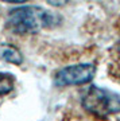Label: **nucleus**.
<instances>
[{"instance_id":"7ed1b4c3","label":"nucleus","mask_w":120,"mask_h":121,"mask_svg":"<svg viewBox=\"0 0 120 121\" xmlns=\"http://www.w3.org/2000/svg\"><path fill=\"white\" fill-rule=\"evenodd\" d=\"M94 74H96V67L92 63L70 65L57 71L54 75V83L57 86L85 85L93 79Z\"/></svg>"},{"instance_id":"f257e3e1","label":"nucleus","mask_w":120,"mask_h":121,"mask_svg":"<svg viewBox=\"0 0 120 121\" xmlns=\"http://www.w3.org/2000/svg\"><path fill=\"white\" fill-rule=\"evenodd\" d=\"M5 23L14 34H35L51 27L55 23V16L38 5H20L9 11Z\"/></svg>"},{"instance_id":"20e7f679","label":"nucleus","mask_w":120,"mask_h":121,"mask_svg":"<svg viewBox=\"0 0 120 121\" xmlns=\"http://www.w3.org/2000/svg\"><path fill=\"white\" fill-rule=\"evenodd\" d=\"M0 58L4 59L5 62L14 63V65H22L23 62V55L12 44H3L0 46Z\"/></svg>"},{"instance_id":"f03ea898","label":"nucleus","mask_w":120,"mask_h":121,"mask_svg":"<svg viewBox=\"0 0 120 121\" xmlns=\"http://www.w3.org/2000/svg\"><path fill=\"white\" fill-rule=\"evenodd\" d=\"M81 104L94 116L108 117L120 112V95L104 87L90 86L82 95Z\"/></svg>"},{"instance_id":"39448f33","label":"nucleus","mask_w":120,"mask_h":121,"mask_svg":"<svg viewBox=\"0 0 120 121\" xmlns=\"http://www.w3.org/2000/svg\"><path fill=\"white\" fill-rule=\"evenodd\" d=\"M15 78L9 73H0V95L11 93L14 89Z\"/></svg>"}]
</instances>
